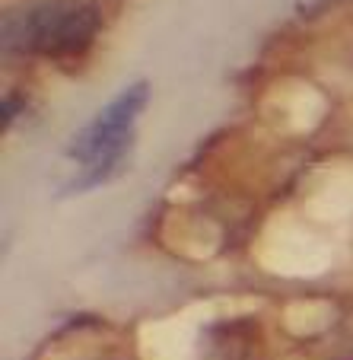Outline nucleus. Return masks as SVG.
<instances>
[{"instance_id": "4", "label": "nucleus", "mask_w": 353, "mask_h": 360, "mask_svg": "<svg viewBox=\"0 0 353 360\" xmlns=\"http://www.w3.org/2000/svg\"><path fill=\"white\" fill-rule=\"evenodd\" d=\"M13 109H16V115H20V109H22V96L20 93L4 99V128H10V124H13Z\"/></svg>"}, {"instance_id": "3", "label": "nucleus", "mask_w": 353, "mask_h": 360, "mask_svg": "<svg viewBox=\"0 0 353 360\" xmlns=\"http://www.w3.org/2000/svg\"><path fill=\"white\" fill-rule=\"evenodd\" d=\"M334 4H338V0H296V13L299 16H312L325 7H334Z\"/></svg>"}, {"instance_id": "1", "label": "nucleus", "mask_w": 353, "mask_h": 360, "mask_svg": "<svg viewBox=\"0 0 353 360\" xmlns=\"http://www.w3.org/2000/svg\"><path fill=\"white\" fill-rule=\"evenodd\" d=\"M102 29V10L95 0H32L10 7L0 22L4 55H32L61 61L86 55Z\"/></svg>"}, {"instance_id": "2", "label": "nucleus", "mask_w": 353, "mask_h": 360, "mask_svg": "<svg viewBox=\"0 0 353 360\" xmlns=\"http://www.w3.org/2000/svg\"><path fill=\"white\" fill-rule=\"evenodd\" d=\"M147 99H149V83L147 80L131 83L93 122L76 131V137L67 147V160H74L80 166V176L70 179L61 195L89 191L121 169L131 153V143H134V122L140 118Z\"/></svg>"}]
</instances>
